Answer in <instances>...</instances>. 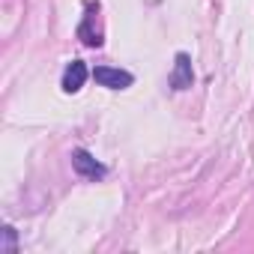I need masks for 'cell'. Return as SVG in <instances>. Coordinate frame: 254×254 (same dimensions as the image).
<instances>
[{"label": "cell", "mask_w": 254, "mask_h": 254, "mask_svg": "<svg viewBox=\"0 0 254 254\" xmlns=\"http://www.w3.org/2000/svg\"><path fill=\"white\" fill-rule=\"evenodd\" d=\"M93 78H96L99 87H108V90H126V87L135 84L132 72L114 69V66H96V69H93Z\"/></svg>", "instance_id": "obj_1"}, {"label": "cell", "mask_w": 254, "mask_h": 254, "mask_svg": "<svg viewBox=\"0 0 254 254\" xmlns=\"http://www.w3.org/2000/svg\"><path fill=\"white\" fill-rule=\"evenodd\" d=\"M168 84H171L174 90H189V87L194 84V72H191V57H189L186 51H180V54H177V60H174V72H171Z\"/></svg>", "instance_id": "obj_2"}, {"label": "cell", "mask_w": 254, "mask_h": 254, "mask_svg": "<svg viewBox=\"0 0 254 254\" xmlns=\"http://www.w3.org/2000/svg\"><path fill=\"white\" fill-rule=\"evenodd\" d=\"M72 168H75V174H81V177H87V180H102V177L108 174V168H105L102 162H96L87 150H75V153H72Z\"/></svg>", "instance_id": "obj_3"}, {"label": "cell", "mask_w": 254, "mask_h": 254, "mask_svg": "<svg viewBox=\"0 0 254 254\" xmlns=\"http://www.w3.org/2000/svg\"><path fill=\"white\" fill-rule=\"evenodd\" d=\"M87 15H84V21H81V27H78V39L84 42V45H90V48H102V30H99V24H96V12H93V0H87Z\"/></svg>", "instance_id": "obj_4"}, {"label": "cell", "mask_w": 254, "mask_h": 254, "mask_svg": "<svg viewBox=\"0 0 254 254\" xmlns=\"http://www.w3.org/2000/svg\"><path fill=\"white\" fill-rule=\"evenodd\" d=\"M87 66L81 63V60H72L69 66H66V72H63V90L66 93H78L81 87H84V81H87Z\"/></svg>", "instance_id": "obj_5"}, {"label": "cell", "mask_w": 254, "mask_h": 254, "mask_svg": "<svg viewBox=\"0 0 254 254\" xmlns=\"http://www.w3.org/2000/svg\"><path fill=\"white\" fill-rule=\"evenodd\" d=\"M3 236H6L3 251H15V230H12V227H6V230H3Z\"/></svg>", "instance_id": "obj_6"}]
</instances>
